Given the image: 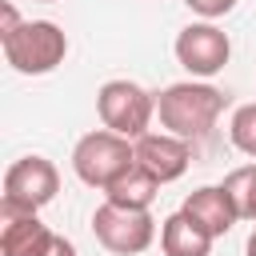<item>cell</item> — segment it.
Here are the masks:
<instances>
[{
	"label": "cell",
	"mask_w": 256,
	"mask_h": 256,
	"mask_svg": "<svg viewBox=\"0 0 256 256\" xmlns=\"http://www.w3.org/2000/svg\"><path fill=\"white\" fill-rule=\"evenodd\" d=\"M72 168H76V176L88 184V188H112L124 172H132L136 168V144L132 140H124V136H116V132H108V128H96V132H88V136H80L76 140V148H72Z\"/></svg>",
	"instance_id": "cell-3"
},
{
	"label": "cell",
	"mask_w": 256,
	"mask_h": 256,
	"mask_svg": "<svg viewBox=\"0 0 256 256\" xmlns=\"http://www.w3.org/2000/svg\"><path fill=\"white\" fill-rule=\"evenodd\" d=\"M180 212H188L208 236H224V232L240 220V212H236V204H232V196H228L224 184H204V188H196V192L184 200Z\"/></svg>",
	"instance_id": "cell-10"
},
{
	"label": "cell",
	"mask_w": 256,
	"mask_h": 256,
	"mask_svg": "<svg viewBox=\"0 0 256 256\" xmlns=\"http://www.w3.org/2000/svg\"><path fill=\"white\" fill-rule=\"evenodd\" d=\"M56 232L36 220V212L0 216V256H48Z\"/></svg>",
	"instance_id": "cell-9"
},
{
	"label": "cell",
	"mask_w": 256,
	"mask_h": 256,
	"mask_svg": "<svg viewBox=\"0 0 256 256\" xmlns=\"http://www.w3.org/2000/svg\"><path fill=\"white\" fill-rule=\"evenodd\" d=\"M44 4H52V0H44Z\"/></svg>",
	"instance_id": "cell-19"
},
{
	"label": "cell",
	"mask_w": 256,
	"mask_h": 256,
	"mask_svg": "<svg viewBox=\"0 0 256 256\" xmlns=\"http://www.w3.org/2000/svg\"><path fill=\"white\" fill-rule=\"evenodd\" d=\"M212 240L216 236H208L188 212H172L160 224V248H164V256H208Z\"/></svg>",
	"instance_id": "cell-11"
},
{
	"label": "cell",
	"mask_w": 256,
	"mask_h": 256,
	"mask_svg": "<svg viewBox=\"0 0 256 256\" xmlns=\"http://www.w3.org/2000/svg\"><path fill=\"white\" fill-rule=\"evenodd\" d=\"M48 256H76V244L72 240H64V236H56V244H52V252Z\"/></svg>",
	"instance_id": "cell-17"
},
{
	"label": "cell",
	"mask_w": 256,
	"mask_h": 256,
	"mask_svg": "<svg viewBox=\"0 0 256 256\" xmlns=\"http://www.w3.org/2000/svg\"><path fill=\"white\" fill-rule=\"evenodd\" d=\"M224 188H228V196H232L240 220H256V164L236 168V172L224 180Z\"/></svg>",
	"instance_id": "cell-13"
},
{
	"label": "cell",
	"mask_w": 256,
	"mask_h": 256,
	"mask_svg": "<svg viewBox=\"0 0 256 256\" xmlns=\"http://www.w3.org/2000/svg\"><path fill=\"white\" fill-rule=\"evenodd\" d=\"M244 252H248V256H256V228H252V236H248V244H244Z\"/></svg>",
	"instance_id": "cell-18"
},
{
	"label": "cell",
	"mask_w": 256,
	"mask_h": 256,
	"mask_svg": "<svg viewBox=\"0 0 256 256\" xmlns=\"http://www.w3.org/2000/svg\"><path fill=\"white\" fill-rule=\"evenodd\" d=\"M136 164L144 172H152L160 184H172L188 172L192 148H188V140H180L172 132H148V136L136 140Z\"/></svg>",
	"instance_id": "cell-8"
},
{
	"label": "cell",
	"mask_w": 256,
	"mask_h": 256,
	"mask_svg": "<svg viewBox=\"0 0 256 256\" xmlns=\"http://www.w3.org/2000/svg\"><path fill=\"white\" fill-rule=\"evenodd\" d=\"M60 192V172L52 160L44 156H20L8 164L4 172V204L0 216H16V212H40L44 204H52Z\"/></svg>",
	"instance_id": "cell-4"
},
{
	"label": "cell",
	"mask_w": 256,
	"mask_h": 256,
	"mask_svg": "<svg viewBox=\"0 0 256 256\" xmlns=\"http://www.w3.org/2000/svg\"><path fill=\"white\" fill-rule=\"evenodd\" d=\"M228 96L212 84H200V80H180V84H168L160 96H156V112H160V124L180 136V140H200L212 132V124L220 120Z\"/></svg>",
	"instance_id": "cell-1"
},
{
	"label": "cell",
	"mask_w": 256,
	"mask_h": 256,
	"mask_svg": "<svg viewBox=\"0 0 256 256\" xmlns=\"http://www.w3.org/2000/svg\"><path fill=\"white\" fill-rule=\"evenodd\" d=\"M196 16H204V20H216V16H228L232 8H236V0H184Z\"/></svg>",
	"instance_id": "cell-15"
},
{
	"label": "cell",
	"mask_w": 256,
	"mask_h": 256,
	"mask_svg": "<svg viewBox=\"0 0 256 256\" xmlns=\"http://www.w3.org/2000/svg\"><path fill=\"white\" fill-rule=\"evenodd\" d=\"M228 136H232V144H236L244 156H256V104H240V108L232 112Z\"/></svg>",
	"instance_id": "cell-14"
},
{
	"label": "cell",
	"mask_w": 256,
	"mask_h": 256,
	"mask_svg": "<svg viewBox=\"0 0 256 256\" xmlns=\"http://www.w3.org/2000/svg\"><path fill=\"white\" fill-rule=\"evenodd\" d=\"M232 56V40L224 28H216L212 20L188 24L176 36V60L192 72V76H216Z\"/></svg>",
	"instance_id": "cell-7"
},
{
	"label": "cell",
	"mask_w": 256,
	"mask_h": 256,
	"mask_svg": "<svg viewBox=\"0 0 256 256\" xmlns=\"http://www.w3.org/2000/svg\"><path fill=\"white\" fill-rule=\"evenodd\" d=\"M0 44H4V60L24 76H44L60 68L68 56V36L52 20H24L8 36H0Z\"/></svg>",
	"instance_id": "cell-2"
},
{
	"label": "cell",
	"mask_w": 256,
	"mask_h": 256,
	"mask_svg": "<svg viewBox=\"0 0 256 256\" xmlns=\"http://www.w3.org/2000/svg\"><path fill=\"white\" fill-rule=\"evenodd\" d=\"M92 232L96 240L116 252V256H136L144 252L152 240H156V220L152 212H140V208H120V204H100L92 212Z\"/></svg>",
	"instance_id": "cell-6"
},
{
	"label": "cell",
	"mask_w": 256,
	"mask_h": 256,
	"mask_svg": "<svg viewBox=\"0 0 256 256\" xmlns=\"http://www.w3.org/2000/svg\"><path fill=\"white\" fill-rule=\"evenodd\" d=\"M96 112H100L108 132H116L124 140H140V136H148L156 100L136 80H108L96 92Z\"/></svg>",
	"instance_id": "cell-5"
},
{
	"label": "cell",
	"mask_w": 256,
	"mask_h": 256,
	"mask_svg": "<svg viewBox=\"0 0 256 256\" xmlns=\"http://www.w3.org/2000/svg\"><path fill=\"white\" fill-rule=\"evenodd\" d=\"M156 192H160V180L136 164V168L124 172L112 188H104V200H108V204H120V208H140V212H148L152 200H156Z\"/></svg>",
	"instance_id": "cell-12"
},
{
	"label": "cell",
	"mask_w": 256,
	"mask_h": 256,
	"mask_svg": "<svg viewBox=\"0 0 256 256\" xmlns=\"http://www.w3.org/2000/svg\"><path fill=\"white\" fill-rule=\"evenodd\" d=\"M20 24H24V20H20V16H16V8L4 0V4H0V36H8V32H12V28H20Z\"/></svg>",
	"instance_id": "cell-16"
}]
</instances>
